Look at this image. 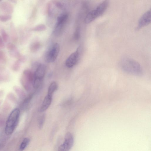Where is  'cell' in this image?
<instances>
[{"label": "cell", "instance_id": "1", "mask_svg": "<svg viewBox=\"0 0 151 151\" xmlns=\"http://www.w3.org/2000/svg\"><path fill=\"white\" fill-rule=\"evenodd\" d=\"M122 69L125 72L132 75L140 76L143 74V70L140 64L129 58L123 57L120 62Z\"/></svg>", "mask_w": 151, "mask_h": 151}, {"label": "cell", "instance_id": "2", "mask_svg": "<svg viewBox=\"0 0 151 151\" xmlns=\"http://www.w3.org/2000/svg\"><path fill=\"white\" fill-rule=\"evenodd\" d=\"M109 5V1L105 0L99 5L94 10L89 12L84 19L86 24H89L102 15L106 11Z\"/></svg>", "mask_w": 151, "mask_h": 151}, {"label": "cell", "instance_id": "3", "mask_svg": "<svg viewBox=\"0 0 151 151\" xmlns=\"http://www.w3.org/2000/svg\"><path fill=\"white\" fill-rule=\"evenodd\" d=\"M19 115L20 110L17 108L14 109L10 114L5 128V132L6 134H11L14 132L18 124Z\"/></svg>", "mask_w": 151, "mask_h": 151}, {"label": "cell", "instance_id": "4", "mask_svg": "<svg viewBox=\"0 0 151 151\" xmlns=\"http://www.w3.org/2000/svg\"><path fill=\"white\" fill-rule=\"evenodd\" d=\"M60 47L58 43L54 44L46 52L45 60L47 63L54 62L56 59L59 52Z\"/></svg>", "mask_w": 151, "mask_h": 151}, {"label": "cell", "instance_id": "5", "mask_svg": "<svg viewBox=\"0 0 151 151\" xmlns=\"http://www.w3.org/2000/svg\"><path fill=\"white\" fill-rule=\"evenodd\" d=\"M74 143L73 137L70 132H67L65 134V141L58 148L59 151H69L72 147Z\"/></svg>", "mask_w": 151, "mask_h": 151}, {"label": "cell", "instance_id": "6", "mask_svg": "<svg viewBox=\"0 0 151 151\" xmlns=\"http://www.w3.org/2000/svg\"><path fill=\"white\" fill-rule=\"evenodd\" d=\"M80 52V47H79L76 51L72 53L67 59L65 62L67 67L71 68L76 64L79 59Z\"/></svg>", "mask_w": 151, "mask_h": 151}, {"label": "cell", "instance_id": "7", "mask_svg": "<svg viewBox=\"0 0 151 151\" xmlns=\"http://www.w3.org/2000/svg\"><path fill=\"white\" fill-rule=\"evenodd\" d=\"M151 10L150 9L145 13L140 18L136 29L139 30L150 24L151 21Z\"/></svg>", "mask_w": 151, "mask_h": 151}, {"label": "cell", "instance_id": "8", "mask_svg": "<svg viewBox=\"0 0 151 151\" xmlns=\"http://www.w3.org/2000/svg\"><path fill=\"white\" fill-rule=\"evenodd\" d=\"M46 71L45 66L40 63L34 72L35 78L43 79L45 75Z\"/></svg>", "mask_w": 151, "mask_h": 151}, {"label": "cell", "instance_id": "9", "mask_svg": "<svg viewBox=\"0 0 151 151\" xmlns=\"http://www.w3.org/2000/svg\"><path fill=\"white\" fill-rule=\"evenodd\" d=\"M7 48L11 55L18 59L22 55L17 47L13 44L9 43L7 45Z\"/></svg>", "mask_w": 151, "mask_h": 151}, {"label": "cell", "instance_id": "10", "mask_svg": "<svg viewBox=\"0 0 151 151\" xmlns=\"http://www.w3.org/2000/svg\"><path fill=\"white\" fill-rule=\"evenodd\" d=\"M52 97L48 95L45 97L40 109V111L43 112L48 108L51 104Z\"/></svg>", "mask_w": 151, "mask_h": 151}, {"label": "cell", "instance_id": "11", "mask_svg": "<svg viewBox=\"0 0 151 151\" xmlns=\"http://www.w3.org/2000/svg\"><path fill=\"white\" fill-rule=\"evenodd\" d=\"M58 85L55 82H52L49 86L47 91V95L50 96H52L54 93L57 89Z\"/></svg>", "mask_w": 151, "mask_h": 151}, {"label": "cell", "instance_id": "12", "mask_svg": "<svg viewBox=\"0 0 151 151\" xmlns=\"http://www.w3.org/2000/svg\"><path fill=\"white\" fill-rule=\"evenodd\" d=\"M30 141V139L28 138H24L20 145L19 150L21 151L24 150L28 145Z\"/></svg>", "mask_w": 151, "mask_h": 151}, {"label": "cell", "instance_id": "13", "mask_svg": "<svg viewBox=\"0 0 151 151\" xmlns=\"http://www.w3.org/2000/svg\"><path fill=\"white\" fill-rule=\"evenodd\" d=\"M40 46V43L38 42L32 43L30 45V48L31 51L35 52L37 50Z\"/></svg>", "mask_w": 151, "mask_h": 151}, {"label": "cell", "instance_id": "14", "mask_svg": "<svg viewBox=\"0 0 151 151\" xmlns=\"http://www.w3.org/2000/svg\"><path fill=\"white\" fill-rule=\"evenodd\" d=\"M42 80L37 78H35L33 84L34 88L35 89L39 88L41 84Z\"/></svg>", "mask_w": 151, "mask_h": 151}, {"label": "cell", "instance_id": "15", "mask_svg": "<svg viewBox=\"0 0 151 151\" xmlns=\"http://www.w3.org/2000/svg\"><path fill=\"white\" fill-rule=\"evenodd\" d=\"M46 28L45 25L43 24H40L34 27L32 29V30L38 32L42 31L45 30Z\"/></svg>", "mask_w": 151, "mask_h": 151}, {"label": "cell", "instance_id": "16", "mask_svg": "<svg viewBox=\"0 0 151 151\" xmlns=\"http://www.w3.org/2000/svg\"><path fill=\"white\" fill-rule=\"evenodd\" d=\"M6 60V56L4 52L0 48V63H5Z\"/></svg>", "mask_w": 151, "mask_h": 151}, {"label": "cell", "instance_id": "17", "mask_svg": "<svg viewBox=\"0 0 151 151\" xmlns=\"http://www.w3.org/2000/svg\"><path fill=\"white\" fill-rule=\"evenodd\" d=\"M20 62H21L18 60L15 61L12 66L13 70L15 71L18 70L20 68Z\"/></svg>", "mask_w": 151, "mask_h": 151}, {"label": "cell", "instance_id": "18", "mask_svg": "<svg viewBox=\"0 0 151 151\" xmlns=\"http://www.w3.org/2000/svg\"><path fill=\"white\" fill-rule=\"evenodd\" d=\"M1 37L4 42H6L8 40L9 36L7 33L4 30L1 31Z\"/></svg>", "mask_w": 151, "mask_h": 151}, {"label": "cell", "instance_id": "19", "mask_svg": "<svg viewBox=\"0 0 151 151\" xmlns=\"http://www.w3.org/2000/svg\"><path fill=\"white\" fill-rule=\"evenodd\" d=\"M80 29L78 27H77L74 34V37L75 40H79L80 37Z\"/></svg>", "mask_w": 151, "mask_h": 151}, {"label": "cell", "instance_id": "20", "mask_svg": "<svg viewBox=\"0 0 151 151\" xmlns=\"http://www.w3.org/2000/svg\"><path fill=\"white\" fill-rule=\"evenodd\" d=\"M11 16L9 15H1L0 16V20L2 22H6L10 19Z\"/></svg>", "mask_w": 151, "mask_h": 151}, {"label": "cell", "instance_id": "21", "mask_svg": "<svg viewBox=\"0 0 151 151\" xmlns=\"http://www.w3.org/2000/svg\"><path fill=\"white\" fill-rule=\"evenodd\" d=\"M45 119V115L43 114L40 118L39 121V126L40 129H41L43 126Z\"/></svg>", "mask_w": 151, "mask_h": 151}, {"label": "cell", "instance_id": "22", "mask_svg": "<svg viewBox=\"0 0 151 151\" xmlns=\"http://www.w3.org/2000/svg\"><path fill=\"white\" fill-rule=\"evenodd\" d=\"M52 1L53 4L57 8L61 9L62 8V6L61 3L57 0H52Z\"/></svg>", "mask_w": 151, "mask_h": 151}, {"label": "cell", "instance_id": "23", "mask_svg": "<svg viewBox=\"0 0 151 151\" xmlns=\"http://www.w3.org/2000/svg\"><path fill=\"white\" fill-rule=\"evenodd\" d=\"M5 42H4L1 36L0 35V48H3L5 47Z\"/></svg>", "mask_w": 151, "mask_h": 151}, {"label": "cell", "instance_id": "24", "mask_svg": "<svg viewBox=\"0 0 151 151\" xmlns=\"http://www.w3.org/2000/svg\"><path fill=\"white\" fill-rule=\"evenodd\" d=\"M1 0H0V1H1Z\"/></svg>", "mask_w": 151, "mask_h": 151}]
</instances>
